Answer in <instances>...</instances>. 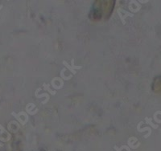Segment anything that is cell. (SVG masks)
<instances>
[{"label": "cell", "instance_id": "obj_1", "mask_svg": "<svg viewBox=\"0 0 161 151\" xmlns=\"http://www.w3.org/2000/svg\"><path fill=\"white\" fill-rule=\"evenodd\" d=\"M117 12H118V14H119V18H120V19H121L122 23L123 25L126 24L125 20H126V19H127V17H133V16H134V15H133L132 13H131V12H129V11H126V10H124V9H122V8H120V7L117 9Z\"/></svg>", "mask_w": 161, "mask_h": 151}, {"label": "cell", "instance_id": "obj_2", "mask_svg": "<svg viewBox=\"0 0 161 151\" xmlns=\"http://www.w3.org/2000/svg\"><path fill=\"white\" fill-rule=\"evenodd\" d=\"M63 64L66 67V68H67V69H69V71H70L73 74H74V75L77 73V72H76V70H75V69H82V66H75V65H74V60H72L71 65H69V64H68L65 60L63 61Z\"/></svg>", "mask_w": 161, "mask_h": 151}, {"label": "cell", "instance_id": "obj_3", "mask_svg": "<svg viewBox=\"0 0 161 151\" xmlns=\"http://www.w3.org/2000/svg\"><path fill=\"white\" fill-rule=\"evenodd\" d=\"M128 146L131 147V149H137L139 146H140L139 141H138V139L136 138H134V137H131L128 139Z\"/></svg>", "mask_w": 161, "mask_h": 151}, {"label": "cell", "instance_id": "obj_4", "mask_svg": "<svg viewBox=\"0 0 161 151\" xmlns=\"http://www.w3.org/2000/svg\"><path fill=\"white\" fill-rule=\"evenodd\" d=\"M129 8L130 10L132 11H134V12H137L138 11H139V9L141 8V6L139 4L138 2L136 1H131V3H129Z\"/></svg>", "mask_w": 161, "mask_h": 151}, {"label": "cell", "instance_id": "obj_5", "mask_svg": "<svg viewBox=\"0 0 161 151\" xmlns=\"http://www.w3.org/2000/svg\"><path fill=\"white\" fill-rule=\"evenodd\" d=\"M36 108L34 104L30 103L26 106V111L30 114V115H34L37 113V109H34Z\"/></svg>", "mask_w": 161, "mask_h": 151}, {"label": "cell", "instance_id": "obj_6", "mask_svg": "<svg viewBox=\"0 0 161 151\" xmlns=\"http://www.w3.org/2000/svg\"><path fill=\"white\" fill-rule=\"evenodd\" d=\"M114 149H115L117 151H131L130 148L127 146H121L120 148H119L118 146H114Z\"/></svg>", "mask_w": 161, "mask_h": 151}, {"label": "cell", "instance_id": "obj_7", "mask_svg": "<svg viewBox=\"0 0 161 151\" xmlns=\"http://www.w3.org/2000/svg\"><path fill=\"white\" fill-rule=\"evenodd\" d=\"M145 122L147 124H149V125H151V126L153 127V129H157V128H158V124H157V125H155V124H153V123L151 122V118H148V117H146Z\"/></svg>", "mask_w": 161, "mask_h": 151}, {"label": "cell", "instance_id": "obj_8", "mask_svg": "<svg viewBox=\"0 0 161 151\" xmlns=\"http://www.w3.org/2000/svg\"><path fill=\"white\" fill-rule=\"evenodd\" d=\"M44 88H45V91H48L49 93L52 94V95H55L56 93V91H53V90H51L50 89V88H49V86L48 85H47L46 84H44Z\"/></svg>", "mask_w": 161, "mask_h": 151}, {"label": "cell", "instance_id": "obj_9", "mask_svg": "<svg viewBox=\"0 0 161 151\" xmlns=\"http://www.w3.org/2000/svg\"><path fill=\"white\" fill-rule=\"evenodd\" d=\"M65 69H62V71H61V79L65 80H67L71 79L72 76H70V77H65Z\"/></svg>", "mask_w": 161, "mask_h": 151}, {"label": "cell", "instance_id": "obj_10", "mask_svg": "<svg viewBox=\"0 0 161 151\" xmlns=\"http://www.w3.org/2000/svg\"><path fill=\"white\" fill-rule=\"evenodd\" d=\"M137 129H138V130L139 131V132H143V131H146V130H148V132L151 133V129H150V128L147 127V128H143V129H140L139 126L138 125Z\"/></svg>", "mask_w": 161, "mask_h": 151}, {"label": "cell", "instance_id": "obj_11", "mask_svg": "<svg viewBox=\"0 0 161 151\" xmlns=\"http://www.w3.org/2000/svg\"><path fill=\"white\" fill-rule=\"evenodd\" d=\"M36 96L38 98H40V97H43V96H46V97H49V96H48V94H46V93H45V94H42V95H38L37 93H36Z\"/></svg>", "mask_w": 161, "mask_h": 151}, {"label": "cell", "instance_id": "obj_12", "mask_svg": "<svg viewBox=\"0 0 161 151\" xmlns=\"http://www.w3.org/2000/svg\"><path fill=\"white\" fill-rule=\"evenodd\" d=\"M3 146V144H2V143H0V146Z\"/></svg>", "mask_w": 161, "mask_h": 151}]
</instances>
